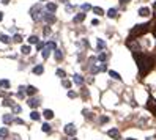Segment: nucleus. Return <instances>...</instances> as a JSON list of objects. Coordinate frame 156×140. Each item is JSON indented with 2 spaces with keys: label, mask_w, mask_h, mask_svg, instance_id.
Wrapping results in <instances>:
<instances>
[{
  "label": "nucleus",
  "mask_w": 156,
  "mask_h": 140,
  "mask_svg": "<svg viewBox=\"0 0 156 140\" xmlns=\"http://www.w3.org/2000/svg\"><path fill=\"white\" fill-rule=\"evenodd\" d=\"M134 58H136V61H137V66H139L140 74H147V72H150L151 68L155 66V58L151 55H145V54H139V52H136Z\"/></svg>",
  "instance_id": "obj_1"
},
{
  "label": "nucleus",
  "mask_w": 156,
  "mask_h": 140,
  "mask_svg": "<svg viewBox=\"0 0 156 140\" xmlns=\"http://www.w3.org/2000/svg\"><path fill=\"white\" fill-rule=\"evenodd\" d=\"M148 25L150 24H137L131 30V36H139V35H142V33H145L148 30Z\"/></svg>",
  "instance_id": "obj_2"
},
{
  "label": "nucleus",
  "mask_w": 156,
  "mask_h": 140,
  "mask_svg": "<svg viewBox=\"0 0 156 140\" xmlns=\"http://www.w3.org/2000/svg\"><path fill=\"white\" fill-rule=\"evenodd\" d=\"M107 134H109V137H112L114 140H120V139H121L120 131H118V129H115V128H114V129H109Z\"/></svg>",
  "instance_id": "obj_3"
},
{
  "label": "nucleus",
  "mask_w": 156,
  "mask_h": 140,
  "mask_svg": "<svg viewBox=\"0 0 156 140\" xmlns=\"http://www.w3.org/2000/svg\"><path fill=\"white\" fill-rule=\"evenodd\" d=\"M65 134H68V135H74V134H76V126L73 124V123L66 124V128H65Z\"/></svg>",
  "instance_id": "obj_4"
},
{
  "label": "nucleus",
  "mask_w": 156,
  "mask_h": 140,
  "mask_svg": "<svg viewBox=\"0 0 156 140\" xmlns=\"http://www.w3.org/2000/svg\"><path fill=\"white\" fill-rule=\"evenodd\" d=\"M148 14H150V9H148L147 6H144V8L139 9V16H144V18H147Z\"/></svg>",
  "instance_id": "obj_5"
},
{
  "label": "nucleus",
  "mask_w": 156,
  "mask_h": 140,
  "mask_svg": "<svg viewBox=\"0 0 156 140\" xmlns=\"http://www.w3.org/2000/svg\"><path fill=\"white\" fill-rule=\"evenodd\" d=\"M28 105H30V107H38V105H39V99H36V98L28 99Z\"/></svg>",
  "instance_id": "obj_6"
},
{
  "label": "nucleus",
  "mask_w": 156,
  "mask_h": 140,
  "mask_svg": "<svg viewBox=\"0 0 156 140\" xmlns=\"http://www.w3.org/2000/svg\"><path fill=\"white\" fill-rule=\"evenodd\" d=\"M44 21H47V22H55V16L52 14V13H47V14H44Z\"/></svg>",
  "instance_id": "obj_7"
},
{
  "label": "nucleus",
  "mask_w": 156,
  "mask_h": 140,
  "mask_svg": "<svg viewBox=\"0 0 156 140\" xmlns=\"http://www.w3.org/2000/svg\"><path fill=\"white\" fill-rule=\"evenodd\" d=\"M46 8H47L49 13H55V11H57V5H55V3H47Z\"/></svg>",
  "instance_id": "obj_8"
},
{
  "label": "nucleus",
  "mask_w": 156,
  "mask_h": 140,
  "mask_svg": "<svg viewBox=\"0 0 156 140\" xmlns=\"http://www.w3.org/2000/svg\"><path fill=\"white\" fill-rule=\"evenodd\" d=\"M43 71H44V66L43 65H38V66L33 68V72H35V74H43Z\"/></svg>",
  "instance_id": "obj_9"
},
{
  "label": "nucleus",
  "mask_w": 156,
  "mask_h": 140,
  "mask_svg": "<svg viewBox=\"0 0 156 140\" xmlns=\"http://www.w3.org/2000/svg\"><path fill=\"white\" fill-rule=\"evenodd\" d=\"M84 19H85V13H79V14L74 18V22H82Z\"/></svg>",
  "instance_id": "obj_10"
},
{
  "label": "nucleus",
  "mask_w": 156,
  "mask_h": 140,
  "mask_svg": "<svg viewBox=\"0 0 156 140\" xmlns=\"http://www.w3.org/2000/svg\"><path fill=\"white\" fill-rule=\"evenodd\" d=\"M49 51H51V47H49V46L46 44L44 51H43V58H47V57H49Z\"/></svg>",
  "instance_id": "obj_11"
},
{
  "label": "nucleus",
  "mask_w": 156,
  "mask_h": 140,
  "mask_svg": "<svg viewBox=\"0 0 156 140\" xmlns=\"http://www.w3.org/2000/svg\"><path fill=\"white\" fill-rule=\"evenodd\" d=\"M74 82H76V84H77V85H81L82 82H84V79H82V77H81V76H79V74H74Z\"/></svg>",
  "instance_id": "obj_12"
},
{
  "label": "nucleus",
  "mask_w": 156,
  "mask_h": 140,
  "mask_svg": "<svg viewBox=\"0 0 156 140\" xmlns=\"http://www.w3.org/2000/svg\"><path fill=\"white\" fill-rule=\"evenodd\" d=\"M0 87H2V88H5V90H8V88H9V82H8V80H0Z\"/></svg>",
  "instance_id": "obj_13"
},
{
  "label": "nucleus",
  "mask_w": 156,
  "mask_h": 140,
  "mask_svg": "<svg viewBox=\"0 0 156 140\" xmlns=\"http://www.w3.org/2000/svg\"><path fill=\"white\" fill-rule=\"evenodd\" d=\"M44 116H46L47 120H51L52 116H54V112H52V110H49V109H47V110H44Z\"/></svg>",
  "instance_id": "obj_14"
},
{
  "label": "nucleus",
  "mask_w": 156,
  "mask_h": 140,
  "mask_svg": "<svg viewBox=\"0 0 156 140\" xmlns=\"http://www.w3.org/2000/svg\"><path fill=\"white\" fill-rule=\"evenodd\" d=\"M107 16L109 18H115V16H117V11H115V8H110L107 11Z\"/></svg>",
  "instance_id": "obj_15"
},
{
  "label": "nucleus",
  "mask_w": 156,
  "mask_h": 140,
  "mask_svg": "<svg viewBox=\"0 0 156 140\" xmlns=\"http://www.w3.org/2000/svg\"><path fill=\"white\" fill-rule=\"evenodd\" d=\"M92 9H93V13H96V14H99V16H101V14H104V11H102V9L99 8V6H93Z\"/></svg>",
  "instance_id": "obj_16"
},
{
  "label": "nucleus",
  "mask_w": 156,
  "mask_h": 140,
  "mask_svg": "<svg viewBox=\"0 0 156 140\" xmlns=\"http://www.w3.org/2000/svg\"><path fill=\"white\" fill-rule=\"evenodd\" d=\"M21 51H22V54H25V55H27V54H30V51H32V49L28 47V46H22V49H21Z\"/></svg>",
  "instance_id": "obj_17"
},
{
  "label": "nucleus",
  "mask_w": 156,
  "mask_h": 140,
  "mask_svg": "<svg viewBox=\"0 0 156 140\" xmlns=\"http://www.w3.org/2000/svg\"><path fill=\"white\" fill-rule=\"evenodd\" d=\"M0 41H2V43H5V44H6V43H9V38H8L6 35H0Z\"/></svg>",
  "instance_id": "obj_18"
},
{
  "label": "nucleus",
  "mask_w": 156,
  "mask_h": 140,
  "mask_svg": "<svg viewBox=\"0 0 156 140\" xmlns=\"http://www.w3.org/2000/svg\"><path fill=\"white\" fill-rule=\"evenodd\" d=\"M27 93H28V95H35L36 88H35V87H27Z\"/></svg>",
  "instance_id": "obj_19"
},
{
  "label": "nucleus",
  "mask_w": 156,
  "mask_h": 140,
  "mask_svg": "<svg viewBox=\"0 0 156 140\" xmlns=\"http://www.w3.org/2000/svg\"><path fill=\"white\" fill-rule=\"evenodd\" d=\"M55 58H57V60H58V61H60V60L63 58V54H62V52H60V51H57V49H55Z\"/></svg>",
  "instance_id": "obj_20"
},
{
  "label": "nucleus",
  "mask_w": 156,
  "mask_h": 140,
  "mask_svg": "<svg viewBox=\"0 0 156 140\" xmlns=\"http://www.w3.org/2000/svg\"><path fill=\"white\" fill-rule=\"evenodd\" d=\"M6 135H8V129H6V128L0 129V137H6Z\"/></svg>",
  "instance_id": "obj_21"
},
{
  "label": "nucleus",
  "mask_w": 156,
  "mask_h": 140,
  "mask_svg": "<svg viewBox=\"0 0 156 140\" xmlns=\"http://www.w3.org/2000/svg\"><path fill=\"white\" fill-rule=\"evenodd\" d=\"M30 116H32V120H39V113L38 112H32Z\"/></svg>",
  "instance_id": "obj_22"
},
{
  "label": "nucleus",
  "mask_w": 156,
  "mask_h": 140,
  "mask_svg": "<svg viewBox=\"0 0 156 140\" xmlns=\"http://www.w3.org/2000/svg\"><path fill=\"white\" fill-rule=\"evenodd\" d=\"M109 74H110L112 76V77H114V79H118V80H120V74H117V72H115V71H110V72H109Z\"/></svg>",
  "instance_id": "obj_23"
},
{
  "label": "nucleus",
  "mask_w": 156,
  "mask_h": 140,
  "mask_svg": "<svg viewBox=\"0 0 156 140\" xmlns=\"http://www.w3.org/2000/svg\"><path fill=\"white\" fill-rule=\"evenodd\" d=\"M102 47H106V43L102 39H98V49H102Z\"/></svg>",
  "instance_id": "obj_24"
},
{
  "label": "nucleus",
  "mask_w": 156,
  "mask_h": 140,
  "mask_svg": "<svg viewBox=\"0 0 156 140\" xmlns=\"http://www.w3.org/2000/svg\"><path fill=\"white\" fill-rule=\"evenodd\" d=\"M43 131H44V132H49V131H51V126H49L47 123H44V124H43Z\"/></svg>",
  "instance_id": "obj_25"
},
{
  "label": "nucleus",
  "mask_w": 156,
  "mask_h": 140,
  "mask_svg": "<svg viewBox=\"0 0 156 140\" xmlns=\"http://www.w3.org/2000/svg\"><path fill=\"white\" fill-rule=\"evenodd\" d=\"M3 121H5V123H11V121H13V118H11L9 115H5V116H3Z\"/></svg>",
  "instance_id": "obj_26"
},
{
  "label": "nucleus",
  "mask_w": 156,
  "mask_h": 140,
  "mask_svg": "<svg viewBox=\"0 0 156 140\" xmlns=\"http://www.w3.org/2000/svg\"><path fill=\"white\" fill-rule=\"evenodd\" d=\"M63 87H65V88H69V87H71V82H69V80H65V79H63Z\"/></svg>",
  "instance_id": "obj_27"
},
{
  "label": "nucleus",
  "mask_w": 156,
  "mask_h": 140,
  "mask_svg": "<svg viewBox=\"0 0 156 140\" xmlns=\"http://www.w3.org/2000/svg\"><path fill=\"white\" fill-rule=\"evenodd\" d=\"M28 43H38V38H36V36H30V38H28Z\"/></svg>",
  "instance_id": "obj_28"
},
{
  "label": "nucleus",
  "mask_w": 156,
  "mask_h": 140,
  "mask_svg": "<svg viewBox=\"0 0 156 140\" xmlns=\"http://www.w3.org/2000/svg\"><path fill=\"white\" fill-rule=\"evenodd\" d=\"M87 9H92V6L87 5V3H84V5H82V11H87Z\"/></svg>",
  "instance_id": "obj_29"
},
{
  "label": "nucleus",
  "mask_w": 156,
  "mask_h": 140,
  "mask_svg": "<svg viewBox=\"0 0 156 140\" xmlns=\"http://www.w3.org/2000/svg\"><path fill=\"white\" fill-rule=\"evenodd\" d=\"M57 74H58V77H65V71H63V69H58V71H57Z\"/></svg>",
  "instance_id": "obj_30"
},
{
  "label": "nucleus",
  "mask_w": 156,
  "mask_h": 140,
  "mask_svg": "<svg viewBox=\"0 0 156 140\" xmlns=\"http://www.w3.org/2000/svg\"><path fill=\"white\" fill-rule=\"evenodd\" d=\"M14 41H16V43H21V41H22V36H21V35H14Z\"/></svg>",
  "instance_id": "obj_31"
},
{
  "label": "nucleus",
  "mask_w": 156,
  "mask_h": 140,
  "mask_svg": "<svg viewBox=\"0 0 156 140\" xmlns=\"http://www.w3.org/2000/svg\"><path fill=\"white\" fill-rule=\"evenodd\" d=\"M148 107H150V109H151V112H153L155 115H156V104H155V105H153V104H148Z\"/></svg>",
  "instance_id": "obj_32"
},
{
  "label": "nucleus",
  "mask_w": 156,
  "mask_h": 140,
  "mask_svg": "<svg viewBox=\"0 0 156 140\" xmlns=\"http://www.w3.org/2000/svg\"><path fill=\"white\" fill-rule=\"evenodd\" d=\"M11 104H13V102L9 101V99H5V101H3V105H11Z\"/></svg>",
  "instance_id": "obj_33"
},
{
  "label": "nucleus",
  "mask_w": 156,
  "mask_h": 140,
  "mask_svg": "<svg viewBox=\"0 0 156 140\" xmlns=\"http://www.w3.org/2000/svg\"><path fill=\"white\" fill-rule=\"evenodd\" d=\"M106 58H107V55H106V54H101V55H99V60H101V61H104Z\"/></svg>",
  "instance_id": "obj_34"
},
{
  "label": "nucleus",
  "mask_w": 156,
  "mask_h": 140,
  "mask_svg": "<svg viewBox=\"0 0 156 140\" xmlns=\"http://www.w3.org/2000/svg\"><path fill=\"white\" fill-rule=\"evenodd\" d=\"M101 121H102V123H107V121H109V118H107V116H102Z\"/></svg>",
  "instance_id": "obj_35"
},
{
  "label": "nucleus",
  "mask_w": 156,
  "mask_h": 140,
  "mask_svg": "<svg viewBox=\"0 0 156 140\" xmlns=\"http://www.w3.org/2000/svg\"><path fill=\"white\" fill-rule=\"evenodd\" d=\"M120 2H121V3H128L129 0H120Z\"/></svg>",
  "instance_id": "obj_36"
},
{
  "label": "nucleus",
  "mask_w": 156,
  "mask_h": 140,
  "mask_svg": "<svg viewBox=\"0 0 156 140\" xmlns=\"http://www.w3.org/2000/svg\"><path fill=\"white\" fill-rule=\"evenodd\" d=\"M2 2H3V3H5V5H6V3H8V2H9V0H2Z\"/></svg>",
  "instance_id": "obj_37"
},
{
  "label": "nucleus",
  "mask_w": 156,
  "mask_h": 140,
  "mask_svg": "<svg viewBox=\"0 0 156 140\" xmlns=\"http://www.w3.org/2000/svg\"><path fill=\"white\" fill-rule=\"evenodd\" d=\"M2 19H3V14H2V13H0V21H2Z\"/></svg>",
  "instance_id": "obj_38"
},
{
  "label": "nucleus",
  "mask_w": 156,
  "mask_h": 140,
  "mask_svg": "<svg viewBox=\"0 0 156 140\" xmlns=\"http://www.w3.org/2000/svg\"><path fill=\"white\" fill-rule=\"evenodd\" d=\"M153 33H155V38H156V27H155V32Z\"/></svg>",
  "instance_id": "obj_39"
},
{
  "label": "nucleus",
  "mask_w": 156,
  "mask_h": 140,
  "mask_svg": "<svg viewBox=\"0 0 156 140\" xmlns=\"http://www.w3.org/2000/svg\"><path fill=\"white\" fill-rule=\"evenodd\" d=\"M153 6H155V9H156V2H155V5H153Z\"/></svg>",
  "instance_id": "obj_40"
},
{
  "label": "nucleus",
  "mask_w": 156,
  "mask_h": 140,
  "mask_svg": "<svg viewBox=\"0 0 156 140\" xmlns=\"http://www.w3.org/2000/svg\"><path fill=\"white\" fill-rule=\"evenodd\" d=\"M128 140H136V139H128Z\"/></svg>",
  "instance_id": "obj_41"
}]
</instances>
